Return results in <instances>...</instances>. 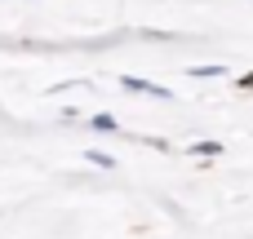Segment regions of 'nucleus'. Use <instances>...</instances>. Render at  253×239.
Listing matches in <instances>:
<instances>
[{"label":"nucleus","instance_id":"f257e3e1","mask_svg":"<svg viewBox=\"0 0 253 239\" xmlns=\"http://www.w3.org/2000/svg\"><path fill=\"white\" fill-rule=\"evenodd\" d=\"M125 89H133V93H151V98H169L160 84H151V80H133V75H125Z\"/></svg>","mask_w":253,"mask_h":239},{"label":"nucleus","instance_id":"f03ea898","mask_svg":"<svg viewBox=\"0 0 253 239\" xmlns=\"http://www.w3.org/2000/svg\"><path fill=\"white\" fill-rule=\"evenodd\" d=\"M93 129H102V133H111V129H116V120H111V115H93Z\"/></svg>","mask_w":253,"mask_h":239},{"label":"nucleus","instance_id":"7ed1b4c3","mask_svg":"<svg viewBox=\"0 0 253 239\" xmlns=\"http://www.w3.org/2000/svg\"><path fill=\"white\" fill-rule=\"evenodd\" d=\"M89 164H98V169H111V155H102V151H89Z\"/></svg>","mask_w":253,"mask_h":239}]
</instances>
